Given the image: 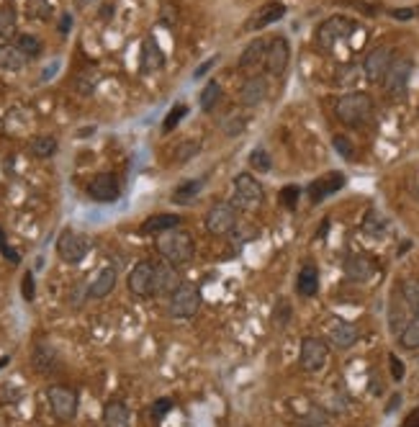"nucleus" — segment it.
Masks as SVG:
<instances>
[{"label":"nucleus","mask_w":419,"mask_h":427,"mask_svg":"<svg viewBox=\"0 0 419 427\" xmlns=\"http://www.w3.org/2000/svg\"><path fill=\"white\" fill-rule=\"evenodd\" d=\"M342 271H345V275L350 278V281L365 283L375 275L378 265H375L368 255H347L345 263H342Z\"/></svg>","instance_id":"15"},{"label":"nucleus","mask_w":419,"mask_h":427,"mask_svg":"<svg viewBox=\"0 0 419 427\" xmlns=\"http://www.w3.org/2000/svg\"><path fill=\"white\" fill-rule=\"evenodd\" d=\"M129 425H131L129 407L119 399H111L103 407V427H129Z\"/></svg>","instance_id":"27"},{"label":"nucleus","mask_w":419,"mask_h":427,"mask_svg":"<svg viewBox=\"0 0 419 427\" xmlns=\"http://www.w3.org/2000/svg\"><path fill=\"white\" fill-rule=\"evenodd\" d=\"M214 62H216V60H209V62L201 64L198 70H196V78H203V75H206V73H209V70H211V64H214Z\"/></svg>","instance_id":"53"},{"label":"nucleus","mask_w":419,"mask_h":427,"mask_svg":"<svg viewBox=\"0 0 419 427\" xmlns=\"http://www.w3.org/2000/svg\"><path fill=\"white\" fill-rule=\"evenodd\" d=\"M116 281H119V271L109 265V268H103V271L95 275V281L88 286V296L91 299H106L113 289H116Z\"/></svg>","instance_id":"21"},{"label":"nucleus","mask_w":419,"mask_h":427,"mask_svg":"<svg viewBox=\"0 0 419 427\" xmlns=\"http://www.w3.org/2000/svg\"><path fill=\"white\" fill-rule=\"evenodd\" d=\"M411 317H414V309L404 301V296H401L399 289H396V293H393V299H391V307H389V327H391L393 335L399 337L401 329L409 325Z\"/></svg>","instance_id":"17"},{"label":"nucleus","mask_w":419,"mask_h":427,"mask_svg":"<svg viewBox=\"0 0 419 427\" xmlns=\"http://www.w3.org/2000/svg\"><path fill=\"white\" fill-rule=\"evenodd\" d=\"M335 113L345 127H365L373 118V100L368 93H347L335 103Z\"/></svg>","instance_id":"2"},{"label":"nucleus","mask_w":419,"mask_h":427,"mask_svg":"<svg viewBox=\"0 0 419 427\" xmlns=\"http://www.w3.org/2000/svg\"><path fill=\"white\" fill-rule=\"evenodd\" d=\"M28 57L21 52L16 44H0V70H10V73H19L26 67Z\"/></svg>","instance_id":"29"},{"label":"nucleus","mask_w":419,"mask_h":427,"mask_svg":"<svg viewBox=\"0 0 419 427\" xmlns=\"http://www.w3.org/2000/svg\"><path fill=\"white\" fill-rule=\"evenodd\" d=\"M357 337H360V332H357V327L355 325H350V322H335L327 332L329 345H335L337 350L353 347L357 343Z\"/></svg>","instance_id":"20"},{"label":"nucleus","mask_w":419,"mask_h":427,"mask_svg":"<svg viewBox=\"0 0 419 427\" xmlns=\"http://www.w3.org/2000/svg\"><path fill=\"white\" fill-rule=\"evenodd\" d=\"M46 399H49V407H52V415H55L59 422H70L77 415V394H75L70 386H62V383H52L46 389Z\"/></svg>","instance_id":"5"},{"label":"nucleus","mask_w":419,"mask_h":427,"mask_svg":"<svg viewBox=\"0 0 419 427\" xmlns=\"http://www.w3.org/2000/svg\"><path fill=\"white\" fill-rule=\"evenodd\" d=\"M178 224H180V217H178V214H152L149 219L142 221L139 235L157 237V235H162V232H167V229H178Z\"/></svg>","instance_id":"22"},{"label":"nucleus","mask_w":419,"mask_h":427,"mask_svg":"<svg viewBox=\"0 0 419 427\" xmlns=\"http://www.w3.org/2000/svg\"><path fill=\"white\" fill-rule=\"evenodd\" d=\"M393 60H396V57H393L391 46H375V49H371L368 57H365L363 75L371 82H383V78L389 73V67L393 64Z\"/></svg>","instance_id":"12"},{"label":"nucleus","mask_w":419,"mask_h":427,"mask_svg":"<svg viewBox=\"0 0 419 427\" xmlns=\"http://www.w3.org/2000/svg\"><path fill=\"white\" fill-rule=\"evenodd\" d=\"M201 309V291L193 283H180L167 301V317L170 319H193Z\"/></svg>","instance_id":"3"},{"label":"nucleus","mask_w":419,"mask_h":427,"mask_svg":"<svg viewBox=\"0 0 419 427\" xmlns=\"http://www.w3.org/2000/svg\"><path fill=\"white\" fill-rule=\"evenodd\" d=\"M201 149L198 142H193V139H188V142H183V145L175 147V163H188L191 157H196V152Z\"/></svg>","instance_id":"42"},{"label":"nucleus","mask_w":419,"mask_h":427,"mask_svg":"<svg viewBox=\"0 0 419 427\" xmlns=\"http://www.w3.org/2000/svg\"><path fill=\"white\" fill-rule=\"evenodd\" d=\"M332 145H335V149H337L339 157H345V160H353L355 157V147H353V142L347 139V136H335L332 139Z\"/></svg>","instance_id":"45"},{"label":"nucleus","mask_w":419,"mask_h":427,"mask_svg":"<svg viewBox=\"0 0 419 427\" xmlns=\"http://www.w3.org/2000/svg\"><path fill=\"white\" fill-rule=\"evenodd\" d=\"M355 31V24L345 16H332V19L322 21L319 28H317V44L322 49H332L335 44H339L342 39H347Z\"/></svg>","instance_id":"8"},{"label":"nucleus","mask_w":419,"mask_h":427,"mask_svg":"<svg viewBox=\"0 0 419 427\" xmlns=\"http://www.w3.org/2000/svg\"><path fill=\"white\" fill-rule=\"evenodd\" d=\"M16 46H19L26 57L41 55V42H39L37 37H31V34H19V37H16Z\"/></svg>","instance_id":"36"},{"label":"nucleus","mask_w":419,"mask_h":427,"mask_svg":"<svg viewBox=\"0 0 419 427\" xmlns=\"http://www.w3.org/2000/svg\"><path fill=\"white\" fill-rule=\"evenodd\" d=\"M404 427H419V407L411 412L409 417H407V422H404Z\"/></svg>","instance_id":"51"},{"label":"nucleus","mask_w":419,"mask_h":427,"mask_svg":"<svg viewBox=\"0 0 419 427\" xmlns=\"http://www.w3.org/2000/svg\"><path fill=\"white\" fill-rule=\"evenodd\" d=\"M283 16H286V6L283 3H268L265 8H260L252 19L247 21V31H257V28L270 26L275 21H281Z\"/></svg>","instance_id":"24"},{"label":"nucleus","mask_w":419,"mask_h":427,"mask_svg":"<svg viewBox=\"0 0 419 427\" xmlns=\"http://www.w3.org/2000/svg\"><path fill=\"white\" fill-rule=\"evenodd\" d=\"M28 16L39 21H49V16H52L49 0H28Z\"/></svg>","instance_id":"41"},{"label":"nucleus","mask_w":419,"mask_h":427,"mask_svg":"<svg viewBox=\"0 0 419 427\" xmlns=\"http://www.w3.org/2000/svg\"><path fill=\"white\" fill-rule=\"evenodd\" d=\"M342 185H345V175L342 173H327V175H322V178H317V181L309 185L311 203H319V201H324L327 196L337 193Z\"/></svg>","instance_id":"16"},{"label":"nucleus","mask_w":419,"mask_h":427,"mask_svg":"<svg viewBox=\"0 0 419 427\" xmlns=\"http://www.w3.org/2000/svg\"><path fill=\"white\" fill-rule=\"evenodd\" d=\"M183 116H185V106H183V103L173 106V109H170V113H167V116H165V121H162V131H165V134H170V131H173V129L183 121Z\"/></svg>","instance_id":"43"},{"label":"nucleus","mask_w":419,"mask_h":427,"mask_svg":"<svg viewBox=\"0 0 419 427\" xmlns=\"http://www.w3.org/2000/svg\"><path fill=\"white\" fill-rule=\"evenodd\" d=\"M70 24H73V19H70V16H62V24H59V31H62V34H67V31H70Z\"/></svg>","instance_id":"54"},{"label":"nucleus","mask_w":419,"mask_h":427,"mask_svg":"<svg viewBox=\"0 0 419 427\" xmlns=\"http://www.w3.org/2000/svg\"><path fill=\"white\" fill-rule=\"evenodd\" d=\"M383 229H386V221H383L375 211H368L363 219V232L365 235H373V237H381Z\"/></svg>","instance_id":"39"},{"label":"nucleus","mask_w":419,"mask_h":427,"mask_svg":"<svg viewBox=\"0 0 419 427\" xmlns=\"http://www.w3.org/2000/svg\"><path fill=\"white\" fill-rule=\"evenodd\" d=\"M21 293L26 301H34V293H37V286H34V273H26L24 281H21Z\"/></svg>","instance_id":"48"},{"label":"nucleus","mask_w":419,"mask_h":427,"mask_svg":"<svg viewBox=\"0 0 419 427\" xmlns=\"http://www.w3.org/2000/svg\"><path fill=\"white\" fill-rule=\"evenodd\" d=\"M291 314H293L291 304H288L286 299H281L278 304H275V309H273V327L275 329H286L288 327V322H291Z\"/></svg>","instance_id":"35"},{"label":"nucleus","mask_w":419,"mask_h":427,"mask_svg":"<svg viewBox=\"0 0 419 427\" xmlns=\"http://www.w3.org/2000/svg\"><path fill=\"white\" fill-rule=\"evenodd\" d=\"M165 64V55L160 44L155 42V37H147L145 39V46H142V70L145 73H155Z\"/></svg>","instance_id":"28"},{"label":"nucleus","mask_w":419,"mask_h":427,"mask_svg":"<svg viewBox=\"0 0 419 427\" xmlns=\"http://www.w3.org/2000/svg\"><path fill=\"white\" fill-rule=\"evenodd\" d=\"M389 371H391V379L396 383L404 381V376H407V368H404V363H401L399 355H389Z\"/></svg>","instance_id":"47"},{"label":"nucleus","mask_w":419,"mask_h":427,"mask_svg":"<svg viewBox=\"0 0 419 427\" xmlns=\"http://www.w3.org/2000/svg\"><path fill=\"white\" fill-rule=\"evenodd\" d=\"M329 361V345L322 337H304L299 350V365L306 373H319Z\"/></svg>","instance_id":"6"},{"label":"nucleus","mask_w":419,"mask_h":427,"mask_svg":"<svg viewBox=\"0 0 419 427\" xmlns=\"http://www.w3.org/2000/svg\"><path fill=\"white\" fill-rule=\"evenodd\" d=\"M180 283H178V275H175V268L170 263H155V289L152 293L155 296H162V293H173Z\"/></svg>","instance_id":"25"},{"label":"nucleus","mask_w":419,"mask_h":427,"mask_svg":"<svg viewBox=\"0 0 419 427\" xmlns=\"http://www.w3.org/2000/svg\"><path fill=\"white\" fill-rule=\"evenodd\" d=\"M291 60V44L288 39L275 37L273 42H268V57H265V67L270 75H283Z\"/></svg>","instance_id":"14"},{"label":"nucleus","mask_w":419,"mask_h":427,"mask_svg":"<svg viewBox=\"0 0 419 427\" xmlns=\"http://www.w3.org/2000/svg\"><path fill=\"white\" fill-rule=\"evenodd\" d=\"M16 34V10L10 6L0 8V37H13Z\"/></svg>","instance_id":"38"},{"label":"nucleus","mask_w":419,"mask_h":427,"mask_svg":"<svg viewBox=\"0 0 419 427\" xmlns=\"http://www.w3.org/2000/svg\"><path fill=\"white\" fill-rule=\"evenodd\" d=\"M265 98H268V80L260 78V75L247 78L245 85H242V91H239V100H242V106H247V109H255V106H260Z\"/></svg>","instance_id":"18"},{"label":"nucleus","mask_w":419,"mask_h":427,"mask_svg":"<svg viewBox=\"0 0 419 427\" xmlns=\"http://www.w3.org/2000/svg\"><path fill=\"white\" fill-rule=\"evenodd\" d=\"M88 250H91L88 237L80 235V232H75V229H64L62 235H59V239H57V255L70 265L82 263L85 255H88Z\"/></svg>","instance_id":"7"},{"label":"nucleus","mask_w":419,"mask_h":427,"mask_svg":"<svg viewBox=\"0 0 419 427\" xmlns=\"http://www.w3.org/2000/svg\"><path fill=\"white\" fill-rule=\"evenodd\" d=\"M250 167L257 170V173H268V170L273 167L270 155H268L265 149H252V152H250Z\"/></svg>","instance_id":"40"},{"label":"nucleus","mask_w":419,"mask_h":427,"mask_svg":"<svg viewBox=\"0 0 419 427\" xmlns=\"http://www.w3.org/2000/svg\"><path fill=\"white\" fill-rule=\"evenodd\" d=\"M296 291H299L304 299L317 296V291H319V271H317V265L314 263H306L299 271V278H296Z\"/></svg>","instance_id":"26"},{"label":"nucleus","mask_w":419,"mask_h":427,"mask_svg":"<svg viewBox=\"0 0 419 427\" xmlns=\"http://www.w3.org/2000/svg\"><path fill=\"white\" fill-rule=\"evenodd\" d=\"M88 193H91V199L98 201V203H113V201L121 196V188H119L116 175L113 173H98L91 181V185H88Z\"/></svg>","instance_id":"13"},{"label":"nucleus","mask_w":419,"mask_h":427,"mask_svg":"<svg viewBox=\"0 0 419 427\" xmlns=\"http://www.w3.org/2000/svg\"><path fill=\"white\" fill-rule=\"evenodd\" d=\"M417 13H419V10H417Z\"/></svg>","instance_id":"56"},{"label":"nucleus","mask_w":419,"mask_h":427,"mask_svg":"<svg viewBox=\"0 0 419 427\" xmlns=\"http://www.w3.org/2000/svg\"><path fill=\"white\" fill-rule=\"evenodd\" d=\"M411 70H414V64H411L409 57H396V60H393V64L389 67L386 78H383V88H386V96L391 100L407 98Z\"/></svg>","instance_id":"4"},{"label":"nucleus","mask_w":419,"mask_h":427,"mask_svg":"<svg viewBox=\"0 0 419 427\" xmlns=\"http://www.w3.org/2000/svg\"><path fill=\"white\" fill-rule=\"evenodd\" d=\"M414 16V10L411 8H407V10H393V19H399V21H407V19H411Z\"/></svg>","instance_id":"52"},{"label":"nucleus","mask_w":419,"mask_h":427,"mask_svg":"<svg viewBox=\"0 0 419 427\" xmlns=\"http://www.w3.org/2000/svg\"><path fill=\"white\" fill-rule=\"evenodd\" d=\"M399 345L404 350H419V314L409 319V325L401 329L399 335Z\"/></svg>","instance_id":"32"},{"label":"nucleus","mask_w":419,"mask_h":427,"mask_svg":"<svg viewBox=\"0 0 419 427\" xmlns=\"http://www.w3.org/2000/svg\"><path fill=\"white\" fill-rule=\"evenodd\" d=\"M265 57H268V42L255 39V42L247 44V49L242 52V57H239V67L247 70V73L260 70V64H265Z\"/></svg>","instance_id":"23"},{"label":"nucleus","mask_w":419,"mask_h":427,"mask_svg":"<svg viewBox=\"0 0 419 427\" xmlns=\"http://www.w3.org/2000/svg\"><path fill=\"white\" fill-rule=\"evenodd\" d=\"M232 188H234V203L242 206V209H255V206H260L265 199L263 185H260L250 173H239L237 178L232 181Z\"/></svg>","instance_id":"11"},{"label":"nucleus","mask_w":419,"mask_h":427,"mask_svg":"<svg viewBox=\"0 0 419 427\" xmlns=\"http://www.w3.org/2000/svg\"><path fill=\"white\" fill-rule=\"evenodd\" d=\"M247 124H250V118H239L237 113L232 118H227L224 121V131H227V136H237V134H242L247 129Z\"/></svg>","instance_id":"46"},{"label":"nucleus","mask_w":419,"mask_h":427,"mask_svg":"<svg viewBox=\"0 0 419 427\" xmlns=\"http://www.w3.org/2000/svg\"><path fill=\"white\" fill-rule=\"evenodd\" d=\"M157 253L162 255L165 263H170L173 268L188 265L196 255V245L193 237L183 229H167L162 235H157Z\"/></svg>","instance_id":"1"},{"label":"nucleus","mask_w":419,"mask_h":427,"mask_svg":"<svg viewBox=\"0 0 419 427\" xmlns=\"http://www.w3.org/2000/svg\"><path fill=\"white\" fill-rule=\"evenodd\" d=\"M234 227H237V206L227 203V201L214 203L209 209V214H206V229H209V235L227 237Z\"/></svg>","instance_id":"9"},{"label":"nucleus","mask_w":419,"mask_h":427,"mask_svg":"<svg viewBox=\"0 0 419 427\" xmlns=\"http://www.w3.org/2000/svg\"><path fill=\"white\" fill-rule=\"evenodd\" d=\"M6 363H8V358H0V368H3Z\"/></svg>","instance_id":"55"},{"label":"nucleus","mask_w":419,"mask_h":427,"mask_svg":"<svg viewBox=\"0 0 419 427\" xmlns=\"http://www.w3.org/2000/svg\"><path fill=\"white\" fill-rule=\"evenodd\" d=\"M31 365H34L39 373L52 376V373L59 371V355H57V350L52 345L39 343V345L34 347V353H31Z\"/></svg>","instance_id":"19"},{"label":"nucleus","mask_w":419,"mask_h":427,"mask_svg":"<svg viewBox=\"0 0 419 427\" xmlns=\"http://www.w3.org/2000/svg\"><path fill=\"white\" fill-rule=\"evenodd\" d=\"M293 427H329V419L322 409H311L309 415H304L293 422Z\"/></svg>","instance_id":"37"},{"label":"nucleus","mask_w":419,"mask_h":427,"mask_svg":"<svg viewBox=\"0 0 419 427\" xmlns=\"http://www.w3.org/2000/svg\"><path fill=\"white\" fill-rule=\"evenodd\" d=\"M0 250H3V255H6V260H10V263H19L21 257L16 250H10L8 245H6V235H3V229H0Z\"/></svg>","instance_id":"50"},{"label":"nucleus","mask_w":419,"mask_h":427,"mask_svg":"<svg viewBox=\"0 0 419 427\" xmlns=\"http://www.w3.org/2000/svg\"><path fill=\"white\" fill-rule=\"evenodd\" d=\"M57 149H59V142H57L55 136H34L31 142H28V152L39 160H46V157H55Z\"/></svg>","instance_id":"30"},{"label":"nucleus","mask_w":419,"mask_h":427,"mask_svg":"<svg viewBox=\"0 0 419 427\" xmlns=\"http://www.w3.org/2000/svg\"><path fill=\"white\" fill-rule=\"evenodd\" d=\"M170 409H173V401H170V399H157L155 404H152V417L162 419L165 415L170 412Z\"/></svg>","instance_id":"49"},{"label":"nucleus","mask_w":419,"mask_h":427,"mask_svg":"<svg viewBox=\"0 0 419 427\" xmlns=\"http://www.w3.org/2000/svg\"><path fill=\"white\" fill-rule=\"evenodd\" d=\"M198 193H201V181H188V183H180L170 199L178 206H188V203H193V201L198 199Z\"/></svg>","instance_id":"31"},{"label":"nucleus","mask_w":419,"mask_h":427,"mask_svg":"<svg viewBox=\"0 0 419 427\" xmlns=\"http://www.w3.org/2000/svg\"><path fill=\"white\" fill-rule=\"evenodd\" d=\"M399 293L404 296V301L409 304L414 314H419V278H404L399 283Z\"/></svg>","instance_id":"33"},{"label":"nucleus","mask_w":419,"mask_h":427,"mask_svg":"<svg viewBox=\"0 0 419 427\" xmlns=\"http://www.w3.org/2000/svg\"><path fill=\"white\" fill-rule=\"evenodd\" d=\"M299 196H301V191L296 188V185H286L281 191V196H278V201H281V206L283 209H296V201H299Z\"/></svg>","instance_id":"44"},{"label":"nucleus","mask_w":419,"mask_h":427,"mask_svg":"<svg viewBox=\"0 0 419 427\" xmlns=\"http://www.w3.org/2000/svg\"><path fill=\"white\" fill-rule=\"evenodd\" d=\"M219 98H221V88H219V82H214L211 80L203 91H201V98H198V106H201V111H211L216 103H219Z\"/></svg>","instance_id":"34"},{"label":"nucleus","mask_w":419,"mask_h":427,"mask_svg":"<svg viewBox=\"0 0 419 427\" xmlns=\"http://www.w3.org/2000/svg\"><path fill=\"white\" fill-rule=\"evenodd\" d=\"M127 286L131 296H137V299H149V296H155L152 289H155V263L152 260H139L131 273H129L127 278Z\"/></svg>","instance_id":"10"}]
</instances>
